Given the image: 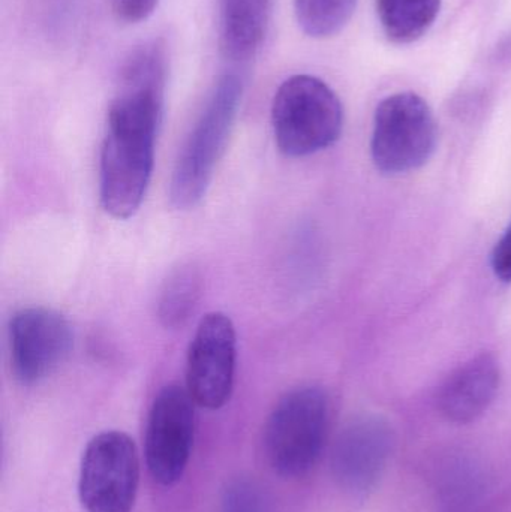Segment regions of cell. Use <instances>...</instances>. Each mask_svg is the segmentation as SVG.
<instances>
[{
  "label": "cell",
  "mask_w": 511,
  "mask_h": 512,
  "mask_svg": "<svg viewBox=\"0 0 511 512\" xmlns=\"http://www.w3.org/2000/svg\"><path fill=\"white\" fill-rule=\"evenodd\" d=\"M165 57L147 45L132 54L108 108L99 161V195L108 215L129 219L140 210L152 179L164 108Z\"/></svg>",
  "instance_id": "6da1fadb"
},
{
  "label": "cell",
  "mask_w": 511,
  "mask_h": 512,
  "mask_svg": "<svg viewBox=\"0 0 511 512\" xmlns=\"http://www.w3.org/2000/svg\"><path fill=\"white\" fill-rule=\"evenodd\" d=\"M242 95V80L236 74L222 75L213 86L171 174L170 201L177 210L194 209L207 194L233 131Z\"/></svg>",
  "instance_id": "7a4b0ae2"
},
{
  "label": "cell",
  "mask_w": 511,
  "mask_h": 512,
  "mask_svg": "<svg viewBox=\"0 0 511 512\" xmlns=\"http://www.w3.org/2000/svg\"><path fill=\"white\" fill-rule=\"evenodd\" d=\"M272 126L279 152L303 158L339 140L344 108L329 84L314 75L297 74L276 90Z\"/></svg>",
  "instance_id": "3957f363"
},
{
  "label": "cell",
  "mask_w": 511,
  "mask_h": 512,
  "mask_svg": "<svg viewBox=\"0 0 511 512\" xmlns=\"http://www.w3.org/2000/svg\"><path fill=\"white\" fill-rule=\"evenodd\" d=\"M329 430V399L320 387L306 385L285 394L264 429L270 468L284 478L308 474L323 453Z\"/></svg>",
  "instance_id": "277c9868"
},
{
  "label": "cell",
  "mask_w": 511,
  "mask_h": 512,
  "mask_svg": "<svg viewBox=\"0 0 511 512\" xmlns=\"http://www.w3.org/2000/svg\"><path fill=\"white\" fill-rule=\"evenodd\" d=\"M437 140V120L422 96L396 93L378 105L371 152L381 173L417 170L434 155Z\"/></svg>",
  "instance_id": "5b68a950"
},
{
  "label": "cell",
  "mask_w": 511,
  "mask_h": 512,
  "mask_svg": "<svg viewBox=\"0 0 511 512\" xmlns=\"http://www.w3.org/2000/svg\"><path fill=\"white\" fill-rule=\"evenodd\" d=\"M140 483V459L126 433L102 432L81 459L78 493L87 512H131Z\"/></svg>",
  "instance_id": "8992f818"
},
{
  "label": "cell",
  "mask_w": 511,
  "mask_h": 512,
  "mask_svg": "<svg viewBox=\"0 0 511 512\" xmlns=\"http://www.w3.org/2000/svg\"><path fill=\"white\" fill-rule=\"evenodd\" d=\"M194 399L188 388L170 384L156 394L147 418L144 453L156 483L170 487L180 481L194 445Z\"/></svg>",
  "instance_id": "52a82bcc"
},
{
  "label": "cell",
  "mask_w": 511,
  "mask_h": 512,
  "mask_svg": "<svg viewBox=\"0 0 511 512\" xmlns=\"http://www.w3.org/2000/svg\"><path fill=\"white\" fill-rule=\"evenodd\" d=\"M237 334L230 316L210 312L201 318L186 361V388L195 405L216 411L233 394Z\"/></svg>",
  "instance_id": "ba28073f"
},
{
  "label": "cell",
  "mask_w": 511,
  "mask_h": 512,
  "mask_svg": "<svg viewBox=\"0 0 511 512\" xmlns=\"http://www.w3.org/2000/svg\"><path fill=\"white\" fill-rule=\"evenodd\" d=\"M9 355L15 381L35 385L69 357L74 333L65 315L50 307H26L9 321Z\"/></svg>",
  "instance_id": "9c48e42d"
},
{
  "label": "cell",
  "mask_w": 511,
  "mask_h": 512,
  "mask_svg": "<svg viewBox=\"0 0 511 512\" xmlns=\"http://www.w3.org/2000/svg\"><path fill=\"white\" fill-rule=\"evenodd\" d=\"M378 420H363L348 427L336 442L332 456L333 474L350 490L368 489L384 468L392 433Z\"/></svg>",
  "instance_id": "30bf717a"
},
{
  "label": "cell",
  "mask_w": 511,
  "mask_h": 512,
  "mask_svg": "<svg viewBox=\"0 0 511 512\" xmlns=\"http://www.w3.org/2000/svg\"><path fill=\"white\" fill-rule=\"evenodd\" d=\"M497 358L480 354L455 370L441 385L438 408L446 420L467 424L485 414L500 388Z\"/></svg>",
  "instance_id": "8fae6325"
},
{
  "label": "cell",
  "mask_w": 511,
  "mask_h": 512,
  "mask_svg": "<svg viewBox=\"0 0 511 512\" xmlns=\"http://www.w3.org/2000/svg\"><path fill=\"white\" fill-rule=\"evenodd\" d=\"M272 0H221L219 50L233 63L248 62L266 39Z\"/></svg>",
  "instance_id": "7c38bea8"
},
{
  "label": "cell",
  "mask_w": 511,
  "mask_h": 512,
  "mask_svg": "<svg viewBox=\"0 0 511 512\" xmlns=\"http://www.w3.org/2000/svg\"><path fill=\"white\" fill-rule=\"evenodd\" d=\"M441 0H377L381 27L395 44H411L422 38L440 12Z\"/></svg>",
  "instance_id": "4fadbf2b"
},
{
  "label": "cell",
  "mask_w": 511,
  "mask_h": 512,
  "mask_svg": "<svg viewBox=\"0 0 511 512\" xmlns=\"http://www.w3.org/2000/svg\"><path fill=\"white\" fill-rule=\"evenodd\" d=\"M203 292V276L195 264L174 268L159 292V321L167 328H180L194 315Z\"/></svg>",
  "instance_id": "5bb4252c"
},
{
  "label": "cell",
  "mask_w": 511,
  "mask_h": 512,
  "mask_svg": "<svg viewBox=\"0 0 511 512\" xmlns=\"http://www.w3.org/2000/svg\"><path fill=\"white\" fill-rule=\"evenodd\" d=\"M357 0H294L300 29L311 38L335 36L353 17Z\"/></svg>",
  "instance_id": "9a60e30c"
},
{
  "label": "cell",
  "mask_w": 511,
  "mask_h": 512,
  "mask_svg": "<svg viewBox=\"0 0 511 512\" xmlns=\"http://www.w3.org/2000/svg\"><path fill=\"white\" fill-rule=\"evenodd\" d=\"M221 512H269L266 496L251 480H234L222 496Z\"/></svg>",
  "instance_id": "2e32d148"
},
{
  "label": "cell",
  "mask_w": 511,
  "mask_h": 512,
  "mask_svg": "<svg viewBox=\"0 0 511 512\" xmlns=\"http://www.w3.org/2000/svg\"><path fill=\"white\" fill-rule=\"evenodd\" d=\"M111 12L117 20L137 24L147 20L155 12L159 0H108Z\"/></svg>",
  "instance_id": "e0dca14e"
},
{
  "label": "cell",
  "mask_w": 511,
  "mask_h": 512,
  "mask_svg": "<svg viewBox=\"0 0 511 512\" xmlns=\"http://www.w3.org/2000/svg\"><path fill=\"white\" fill-rule=\"evenodd\" d=\"M492 270L503 282H511V224L492 252Z\"/></svg>",
  "instance_id": "ac0fdd59"
}]
</instances>
